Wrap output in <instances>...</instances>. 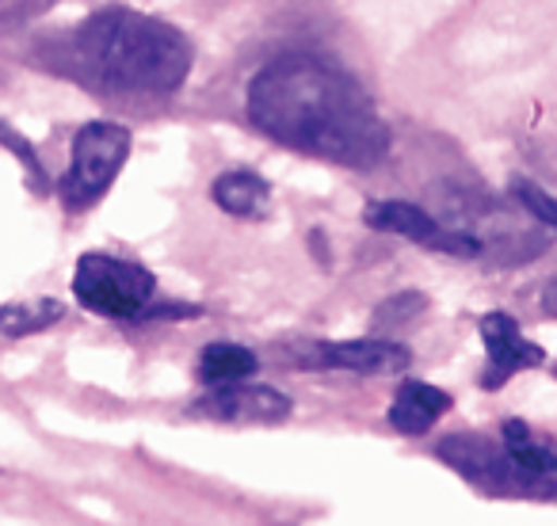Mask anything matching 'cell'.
I'll return each mask as SVG.
<instances>
[{"mask_svg": "<svg viewBox=\"0 0 557 526\" xmlns=\"http://www.w3.org/2000/svg\"><path fill=\"white\" fill-rule=\"evenodd\" d=\"M248 118L278 146L344 168H374L389 153V130L367 92L321 58L263 65L248 85Z\"/></svg>", "mask_w": 557, "mask_h": 526, "instance_id": "obj_1", "label": "cell"}, {"mask_svg": "<svg viewBox=\"0 0 557 526\" xmlns=\"http://www.w3.org/2000/svg\"><path fill=\"white\" fill-rule=\"evenodd\" d=\"M77 50L108 85L126 92H172L191 70V42L131 9L96 12L77 32Z\"/></svg>", "mask_w": 557, "mask_h": 526, "instance_id": "obj_2", "label": "cell"}, {"mask_svg": "<svg viewBox=\"0 0 557 526\" xmlns=\"http://www.w3.org/2000/svg\"><path fill=\"white\" fill-rule=\"evenodd\" d=\"M153 275L141 263L119 260V255L88 252L81 255L77 275H73V295L85 310L100 313V317L131 321L141 317L153 302Z\"/></svg>", "mask_w": 557, "mask_h": 526, "instance_id": "obj_3", "label": "cell"}, {"mask_svg": "<svg viewBox=\"0 0 557 526\" xmlns=\"http://www.w3.org/2000/svg\"><path fill=\"white\" fill-rule=\"evenodd\" d=\"M131 153V130L115 123H88L73 141V164L62 179V195L70 210H85L115 184L119 168Z\"/></svg>", "mask_w": 557, "mask_h": 526, "instance_id": "obj_4", "label": "cell"}, {"mask_svg": "<svg viewBox=\"0 0 557 526\" xmlns=\"http://www.w3.org/2000/svg\"><path fill=\"white\" fill-rule=\"evenodd\" d=\"M440 458L447 465H455L466 480L485 488V492H542V496H549L539 480H531L516 462H511L508 450L481 439V435H450V439L440 442Z\"/></svg>", "mask_w": 557, "mask_h": 526, "instance_id": "obj_5", "label": "cell"}, {"mask_svg": "<svg viewBox=\"0 0 557 526\" xmlns=\"http://www.w3.org/2000/svg\"><path fill=\"white\" fill-rule=\"evenodd\" d=\"M367 225L382 233H397V237H409V240H417V245L432 248V252L458 255V260H473V255L485 252V245H481L478 237L447 229V225L435 222L428 210L412 206V202H401V199L371 202V206H367Z\"/></svg>", "mask_w": 557, "mask_h": 526, "instance_id": "obj_6", "label": "cell"}, {"mask_svg": "<svg viewBox=\"0 0 557 526\" xmlns=\"http://www.w3.org/2000/svg\"><path fill=\"white\" fill-rule=\"evenodd\" d=\"M290 397H283L271 386H214L202 401L191 404L195 416L222 419V424H283L290 416Z\"/></svg>", "mask_w": 557, "mask_h": 526, "instance_id": "obj_7", "label": "cell"}, {"mask_svg": "<svg viewBox=\"0 0 557 526\" xmlns=\"http://www.w3.org/2000/svg\"><path fill=\"white\" fill-rule=\"evenodd\" d=\"M481 340H485V355H488V371H485L488 389L504 386L511 374L546 363V351L527 340L508 313H485L481 317Z\"/></svg>", "mask_w": 557, "mask_h": 526, "instance_id": "obj_8", "label": "cell"}, {"mask_svg": "<svg viewBox=\"0 0 557 526\" xmlns=\"http://www.w3.org/2000/svg\"><path fill=\"white\" fill-rule=\"evenodd\" d=\"M310 366L325 371H351V374H397L412 363L409 348L394 340H344V343H318L306 359Z\"/></svg>", "mask_w": 557, "mask_h": 526, "instance_id": "obj_9", "label": "cell"}, {"mask_svg": "<svg viewBox=\"0 0 557 526\" xmlns=\"http://www.w3.org/2000/svg\"><path fill=\"white\" fill-rule=\"evenodd\" d=\"M450 409V393L428 386V381H405L389 404V424L401 435H428L432 424Z\"/></svg>", "mask_w": 557, "mask_h": 526, "instance_id": "obj_10", "label": "cell"}, {"mask_svg": "<svg viewBox=\"0 0 557 526\" xmlns=\"http://www.w3.org/2000/svg\"><path fill=\"white\" fill-rule=\"evenodd\" d=\"M214 202L233 217H263L271 206V187L252 172H225L210 187Z\"/></svg>", "mask_w": 557, "mask_h": 526, "instance_id": "obj_11", "label": "cell"}, {"mask_svg": "<svg viewBox=\"0 0 557 526\" xmlns=\"http://www.w3.org/2000/svg\"><path fill=\"white\" fill-rule=\"evenodd\" d=\"M256 374V355L240 343H210L199 359V378L207 386H230Z\"/></svg>", "mask_w": 557, "mask_h": 526, "instance_id": "obj_12", "label": "cell"}, {"mask_svg": "<svg viewBox=\"0 0 557 526\" xmlns=\"http://www.w3.org/2000/svg\"><path fill=\"white\" fill-rule=\"evenodd\" d=\"M62 302L54 298H42V302H12V305H0V333L4 336H35L42 328L58 325L62 321Z\"/></svg>", "mask_w": 557, "mask_h": 526, "instance_id": "obj_13", "label": "cell"}, {"mask_svg": "<svg viewBox=\"0 0 557 526\" xmlns=\"http://www.w3.org/2000/svg\"><path fill=\"white\" fill-rule=\"evenodd\" d=\"M511 191H516V199L523 202V206L531 210L542 225H549V229L557 233V199H554V195L542 191V187L531 184V179H516V184H511Z\"/></svg>", "mask_w": 557, "mask_h": 526, "instance_id": "obj_14", "label": "cell"}, {"mask_svg": "<svg viewBox=\"0 0 557 526\" xmlns=\"http://www.w3.org/2000/svg\"><path fill=\"white\" fill-rule=\"evenodd\" d=\"M424 310H428L424 295H397V298H389L386 305H379V313H374V328H397V325H405V321L420 317Z\"/></svg>", "mask_w": 557, "mask_h": 526, "instance_id": "obj_15", "label": "cell"}, {"mask_svg": "<svg viewBox=\"0 0 557 526\" xmlns=\"http://www.w3.org/2000/svg\"><path fill=\"white\" fill-rule=\"evenodd\" d=\"M542 313H546V317H557V279L542 287Z\"/></svg>", "mask_w": 557, "mask_h": 526, "instance_id": "obj_16", "label": "cell"}]
</instances>
